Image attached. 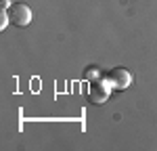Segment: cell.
I'll return each instance as SVG.
<instances>
[{"mask_svg":"<svg viewBox=\"0 0 157 151\" xmlns=\"http://www.w3.org/2000/svg\"><path fill=\"white\" fill-rule=\"evenodd\" d=\"M105 78H107V82L111 84L113 90H126L132 84V74L126 67H113L111 72L105 74Z\"/></svg>","mask_w":157,"mask_h":151,"instance_id":"obj_3","label":"cell"},{"mask_svg":"<svg viewBox=\"0 0 157 151\" xmlns=\"http://www.w3.org/2000/svg\"><path fill=\"white\" fill-rule=\"evenodd\" d=\"M6 13H9V21L15 27H27L32 23V9L25 2H13Z\"/></svg>","mask_w":157,"mask_h":151,"instance_id":"obj_2","label":"cell"},{"mask_svg":"<svg viewBox=\"0 0 157 151\" xmlns=\"http://www.w3.org/2000/svg\"><path fill=\"white\" fill-rule=\"evenodd\" d=\"M6 23H11L9 21V13H6V9L2 11V15H0V29H4L6 27Z\"/></svg>","mask_w":157,"mask_h":151,"instance_id":"obj_5","label":"cell"},{"mask_svg":"<svg viewBox=\"0 0 157 151\" xmlns=\"http://www.w3.org/2000/svg\"><path fill=\"white\" fill-rule=\"evenodd\" d=\"M84 78L88 80V82H92V80L101 78V74H98V69H97V67H86V69H84Z\"/></svg>","mask_w":157,"mask_h":151,"instance_id":"obj_4","label":"cell"},{"mask_svg":"<svg viewBox=\"0 0 157 151\" xmlns=\"http://www.w3.org/2000/svg\"><path fill=\"white\" fill-rule=\"evenodd\" d=\"M9 6H11V2L9 0H2V9H9Z\"/></svg>","mask_w":157,"mask_h":151,"instance_id":"obj_6","label":"cell"},{"mask_svg":"<svg viewBox=\"0 0 157 151\" xmlns=\"http://www.w3.org/2000/svg\"><path fill=\"white\" fill-rule=\"evenodd\" d=\"M111 90H113V88H111V84L107 82V78H97V80H92L90 86H88V101H90L92 105H103V103L109 99Z\"/></svg>","mask_w":157,"mask_h":151,"instance_id":"obj_1","label":"cell"}]
</instances>
